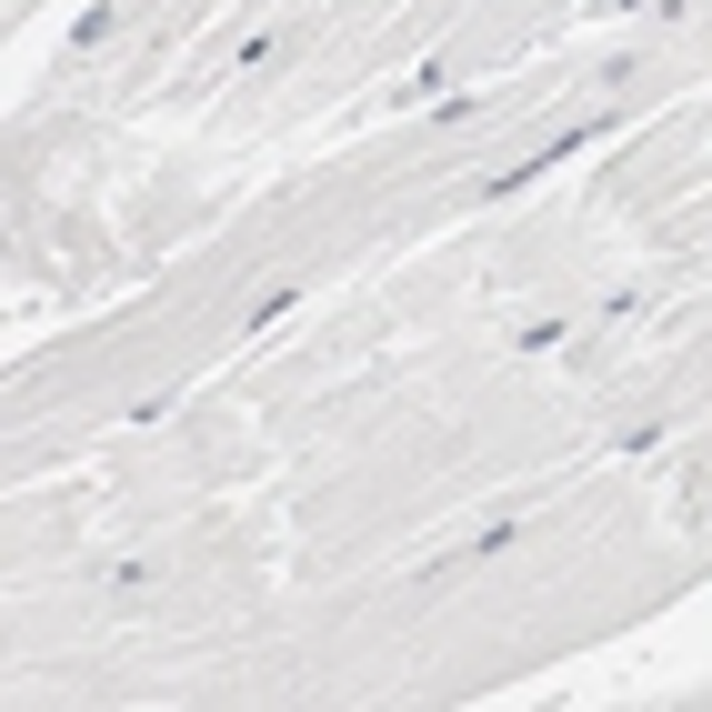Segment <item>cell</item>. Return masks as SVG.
Listing matches in <instances>:
<instances>
[{"label":"cell","instance_id":"cell-1","mask_svg":"<svg viewBox=\"0 0 712 712\" xmlns=\"http://www.w3.org/2000/svg\"><path fill=\"white\" fill-rule=\"evenodd\" d=\"M91 41H111V0H91V11L71 21V50H91Z\"/></svg>","mask_w":712,"mask_h":712}]
</instances>
